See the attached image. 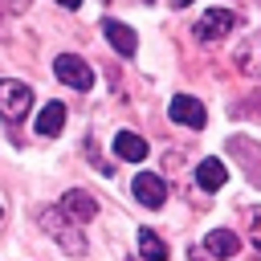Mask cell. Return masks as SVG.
<instances>
[{
	"mask_svg": "<svg viewBox=\"0 0 261 261\" xmlns=\"http://www.w3.org/2000/svg\"><path fill=\"white\" fill-rule=\"evenodd\" d=\"M37 224H41L69 257H86V237H82V228H77L61 208H41V212H37Z\"/></svg>",
	"mask_w": 261,
	"mask_h": 261,
	"instance_id": "obj_1",
	"label": "cell"
},
{
	"mask_svg": "<svg viewBox=\"0 0 261 261\" xmlns=\"http://www.w3.org/2000/svg\"><path fill=\"white\" fill-rule=\"evenodd\" d=\"M29 110H33V86H24L16 77H0V118L20 122Z\"/></svg>",
	"mask_w": 261,
	"mask_h": 261,
	"instance_id": "obj_2",
	"label": "cell"
},
{
	"mask_svg": "<svg viewBox=\"0 0 261 261\" xmlns=\"http://www.w3.org/2000/svg\"><path fill=\"white\" fill-rule=\"evenodd\" d=\"M232 29H237V16H232L228 8H208V12L196 20V29H192V33H196L204 45H212V41H224Z\"/></svg>",
	"mask_w": 261,
	"mask_h": 261,
	"instance_id": "obj_3",
	"label": "cell"
},
{
	"mask_svg": "<svg viewBox=\"0 0 261 261\" xmlns=\"http://www.w3.org/2000/svg\"><path fill=\"white\" fill-rule=\"evenodd\" d=\"M53 73H57V82H65V86H73V90H90V86H94V69H90L77 53H61V57L53 61Z\"/></svg>",
	"mask_w": 261,
	"mask_h": 261,
	"instance_id": "obj_4",
	"label": "cell"
},
{
	"mask_svg": "<svg viewBox=\"0 0 261 261\" xmlns=\"http://www.w3.org/2000/svg\"><path fill=\"white\" fill-rule=\"evenodd\" d=\"M167 114H171V122L192 126V130H200V126L208 122L204 102H200V98H192V94H175V98H171V106H167Z\"/></svg>",
	"mask_w": 261,
	"mask_h": 261,
	"instance_id": "obj_5",
	"label": "cell"
},
{
	"mask_svg": "<svg viewBox=\"0 0 261 261\" xmlns=\"http://www.w3.org/2000/svg\"><path fill=\"white\" fill-rule=\"evenodd\" d=\"M130 192H135V200H139L143 208H163V200H167V184H163L155 171H139L135 184H130Z\"/></svg>",
	"mask_w": 261,
	"mask_h": 261,
	"instance_id": "obj_6",
	"label": "cell"
},
{
	"mask_svg": "<svg viewBox=\"0 0 261 261\" xmlns=\"http://www.w3.org/2000/svg\"><path fill=\"white\" fill-rule=\"evenodd\" d=\"M73 224H86V220H94L98 216V200L90 196V192H82V188H69L65 196H61V204H57Z\"/></svg>",
	"mask_w": 261,
	"mask_h": 261,
	"instance_id": "obj_7",
	"label": "cell"
},
{
	"mask_svg": "<svg viewBox=\"0 0 261 261\" xmlns=\"http://www.w3.org/2000/svg\"><path fill=\"white\" fill-rule=\"evenodd\" d=\"M102 33H106V41L114 45V53H122V57H130V53L139 49L135 29H130V24H122V20H114V16H106V20H102Z\"/></svg>",
	"mask_w": 261,
	"mask_h": 261,
	"instance_id": "obj_8",
	"label": "cell"
},
{
	"mask_svg": "<svg viewBox=\"0 0 261 261\" xmlns=\"http://www.w3.org/2000/svg\"><path fill=\"white\" fill-rule=\"evenodd\" d=\"M237 249H241V237H237L232 228H212V232L204 237V253H212V257H220V261L237 257Z\"/></svg>",
	"mask_w": 261,
	"mask_h": 261,
	"instance_id": "obj_9",
	"label": "cell"
},
{
	"mask_svg": "<svg viewBox=\"0 0 261 261\" xmlns=\"http://www.w3.org/2000/svg\"><path fill=\"white\" fill-rule=\"evenodd\" d=\"M114 155L126 159V163H143L147 159V139L135 135V130H118L114 135Z\"/></svg>",
	"mask_w": 261,
	"mask_h": 261,
	"instance_id": "obj_10",
	"label": "cell"
},
{
	"mask_svg": "<svg viewBox=\"0 0 261 261\" xmlns=\"http://www.w3.org/2000/svg\"><path fill=\"white\" fill-rule=\"evenodd\" d=\"M61 130H65V102H45L41 114H37V135L53 139V135H61Z\"/></svg>",
	"mask_w": 261,
	"mask_h": 261,
	"instance_id": "obj_11",
	"label": "cell"
},
{
	"mask_svg": "<svg viewBox=\"0 0 261 261\" xmlns=\"http://www.w3.org/2000/svg\"><path fill=\"white\" fill-rule=\"evenodd\" d=\"M224 179H228V167H224L220 159H200V163H196V184H200L204 192L224 188Z\"/></svg>",
	"mask_w": 261,
	"mask_h": 261,
	"instance_id": "obj_12",
	"label": "cell"
},
{
	"mask_svg": "<svg viewBox=\"0 0 261 261\" xmlns=\"http://www.w3.org/2000/svg\"><path fill=\"white\" fill-rule=\"evenodd\" d=\"M139 253L143 261H167V245L155 228H139Z\"/></svg>",
	"mask_w": 261,
	"mask_h": 261,
	"instance_id": "obj_13",
	"label": "cell"
},
{
	"mask_svg": "<svg viewBox=\"0 0 261 261\" xmlns=\"http://www.w3.org/2000/svg\"><path fill=\"white\" fill-rule=\"evenodd\" d=\"M249 241H253V249L261 253V208L249 212Z\"/></svg>",
	"mask_w": 261,
	"mask_h": 261,
	"instance_id": "obj_14",
	"label": "cell"
},
{
	"mask_svg": "<svg viewBox=\"0 0 261 261\" xmlns=\"http://www.w3.org/2000/svg\"><path fill=\"white\" fill-rule=\"evenodd\" d=\"M57 4H61V8H69V12H73V8H77V4H82V0H57Z\"/></svg>",
	"mask_w": 261,
	"mask_h": 261,
	"instance_id": "obj_15",
	"label": "cell"
},
{
	"mask_svg": "<svg viewBox=\"0 0 261 261\" xmlns=\"http://www.w3.org/2000/svg\"><path fill=\"white\" fill-rule=\"evenodd\" d=\"M171 4H175V8H188V4H192V0H171Z\"/></svg>",
	"mask_w": 261,
	"mask_h": 261,
	"instance_id": "obj_16",
	"label": "cell"
}]
</instances>
